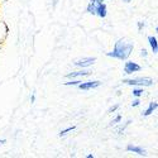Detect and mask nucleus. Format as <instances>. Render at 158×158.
Listing matches in <instances>:
<instances>
[{
    "label": "nucleus",
    "mask_w": 158,
    "mask_h": 158,
    "mask_svg": "<svg viewBox=\"0 0 158 158\" xmlns=\"http://www.w3.org/2000/svg\"><path fill=\"white\" fill-rule=\"evenodd\" d=\"M91 72L90 70H80V71H73V72H70V73H67L66 75V77L67 78H76V77H85V76H90Z\"/></svg>",
    "instance_id": "obj_8"
},
{
    "label": "nucleus",
    "mask_w": 158,
    "mask_h": 158,
    "mask_svg": "<svg viewBox=\"0 0 158 158\" xmlns=\"http://www.w3.org/2000/svg\"><path fill=\"white\" fill-rule=\"evenodd\" d=\"M148 42H149V46L152 48V52L154 55L158 53V42H157V38L153 37V35H149L148 37Z\"/></svg>",
    "instance_id": "obj_10"
},
{
    "label": "nucleus",
    "mask_w": 158,
    "mask_h": 158,
    "mask_svg": "<svg viewBox=\"0 0 158 158\" xmlns=\"http://www.w3.org/2000/svg\"><path fill=\"white\" fill-rule=\"evenodd\" d=\"M158 108V104H157V101H153V102H149V105H148V108L144 110V113H142V115L143 116H149V115H152L153 114V111H156V109Z\"/></svg>",
    "instance_id": "obj_9"
},
{
    "label": "nucleus",
    "mask_w": 158,
    "mask_h": 158,
    "mask_svg": "<svg viewBox=\"0 0 158 158\" xmlns=\"http://www.w3.org/2000/svg\"><path fill=\"white\" fill-rule=\"evenodd\" d=\"M95 15H98V17H99V18H101V19L106 18V15H108V6H106V4H105L104 2H102V3H98V4H96Z\"/></svg>",
    "instance_id": "obj_6"
},
{
    "label": "nucleus",
    "mask_w": 158,
    "mask_h": 158,
    "mask_svg": "<svg viewBox=\"0 0 158 158\" xmlns=\"http://www.w3.org/2000/svg\"><path fill=\"white\" fill-rule=\"evenodd\" d=\"M144 25H146V24H144V22H138V29L142 31V28H144Z\"/></svg>",
    "instance_id": "obj_18"
},
{
    "label": "nucleus",
    "mask_w": 158,
    "mask_h": 158,
    "mask_svg": "<svg viewBox=\"0 0 158 158\" xmlns=\"http://www.w3.org/2000/svg\"><path fill=\"white\" fill-rule=\"evenodd\" d=\"M80 82H81L80 80H71V78H70L69 82H64V86H77Z\"/></svg>",
    "instance_id": "obj_13"
},
{
    "label": "nucleus",
    "mask_w": 158,
    "mask_h": 158,
    "mask_svg": "<svg viewBox=\"0 0 158 158\" xmlns=\"http://www.w3.org/2000/svg\"><path fill=\"white\" fill-rule=\"evenodd\" d=\"M95 62H96V57H84L80 60H76L73 62V64L77 66V67H81V69H87L90 66H93Z\"/></svg>",
    "instance_id": "obj_3"
},
{
    "label": "nucleus",
    "mask_w": 158,
    "mask_h": 158,
    "mask_svg": "<svg viewBox=\"0 0 158 158\" xmlns=\"http://www.w3.org/2000/svg\"><path fill=\"white\" fill-rule=\"evenodd\" d=\"M119 108H120V105H119V104H115L114 106H111V108L108 110V113H109V114H111V113H115V111H116L118 109H119Z\"/></svg>",
    "instance_id": "obj_15"
},
{
    "label": "nucleus",
    "mask_w": 158,
    "mask_h": 158,
    "mask_svg": "<svg viewBox=\"0 0 158 158\" xmlns=\"http://www.w3.org/2000/svg\"><path fill=\"white\" fill-rule=\"evenodd\" d=\"M6 143V139H0V146H2V144H5Z\"/></svg>",
    "instance_id": "obj_20"
},
{
    "label": "nucleus",
    "mask_w": 158,
    "mask_h": 158,
    "mask_svg": "<svg viewBox=\"0 0 158 158\" xmlns=\"http://www.w3.org/2000/svg\"><path fill=\"white\" fill-rule=\"evenodd\" d=\"M122 122V115H116L114 119L111 120V125H115V124H118V123H120Z\"/></svg>",
    "instance_id": "obj_14"
},
{
    "label": "nucleus",
    "mask_w": 158,
    "mask_h": 158,
    "mask_svg": "<svg viewBox=\"0 0 158 158\" xmlns=\"http://www.w3.org/2000/svg\"><path fill=\"white\" fill-rule=\"evenodd\" d=\"M123 2H124V3H130L131 0H123Z\"/></svg>",
    "instance_id": "obj_22"
},
{
    "label": "nucleus",
    "mask_w": 158,
    "mask_h": 158,
    "mask_svg": "<svg viewBox=\"0 0 158 158\" xmlns=\"http://www.w3.org/2000/svg\"><path fill=\"white\" fill-rule=\"evenodd\" d=\"M142 70V66L133 61H127L124 64V72L127 75H133L135 72H139Z\"/></svg>",
    "instance_id": "obj_4"
},
{
    "label": "nucleus",
    "mask_w": 158,
    "mask_h": 158,
    "mask_svg": "<svg viewBox=\"0 0 158 158\" xmlns=\"http://www.w3.org/2000/svg\"><path fill=\"white\" fill-rule=\"evenodd\" d=\"M31 102H32V104H34V102H35V94H34V93L31 95Z\"/></svg>",
    "instance_id": "obj_19"
},
{
    "label": "nucleus",
    "mask_w": 158,
    "mask_h": 158,
    "mask_svg": "<svg viewBox=\"0 0 158 158\" xmlns=\"http://www.w3.org/2000/svg\"><path fill=\"white\" fill-rule=\"evenodd\" d=\"M101 81H86V82H80L77 85L78 90H82V91H89V90H94L98 89L99 86H101Z\"/></svg>",
    "instance_id": "obj_5"
},
{
    "label": "nucleus",
    "mask_w": 158,
    "mask_h": 158,
    "mask_svg": "<svg viewBox=\"0 0 158 158\" xmlns=\"http://www.w3.org/2000/svg\"><path fill=\"white\" fill-rule=\"evenodd\" d=\"M123 84L131 85V86H142V87H149L153 85V78L151 77H135V78H124Z\"/></svg>",
    "instance_id": "obj_2"
},
{
    "label": "nucleus",
    "mask_w": 158,
    "mask_h": 158,
    "mask_svg": "<svg viewBox=\"0 0 158 158\" xmlns=\"http://www.w3.org/2000/svg\"><path fill=\"white\" fill-rule=\"evenodd\" d=\"M140 56H142L143 58H147V56H148V51H147L146 48H143V49L140 51Z\"/></svg>",
    "instance_id": "obj_17"
},
{
    "label": "nucleus",
    "mask_w": 158,
    "mask_h": 158,
    "mask_svg": "<svg viewBox=\"0 0 158 158\" xmlns=\"http://www.w3.org/2000/svg\"><path fill=\"white\" fill-rule=\"evenodd\" d=\"M133 49H134L133 43H131L130 41H128V39H125V38H120L119 41L115 42L114 49L111 52H108L106 56L116 58V60H120V61H127L129 58V56L131 55Z\"/></svg>",
    "instance_id": "obj_1"
},
{
    "label": "nucleus",
    "mask_w": 158,
    "mask_h": 158,
    "mask_svg": "<svg viewBox=\"0 0 158 158\" xmlns=\"http://www.w3.org/2000/svg\"><path fill=\"white\" fill-rule=\"evenodd\" d=\"M96 2H99V3H102V2H106V0H96Z\"/></svg>",
    "instance_id": "obj_23"
},
{
    "label": "nucleus",
    "mask_w": 158,
    "mask_h": 158,
    "mask_svg": "<svg viewBox=\"0 0 158 158\" xmlns=\"http://www.w3.org/2000/svg\"><path fill=\"white\" fill-rule=\"evenodd\" d=\"M72 130H75V125H72V127H67V128L62 129L60 133H58V135H60V137H64V135H67L70 131H72Z\"/></svg>",
    "instance_id": "obj_11"
},
{
    "label": "nucleus",
    "mask_w": 158,
    "mask_h": 158,
    "mask_svg": "<svg viewBox=\"0 0 158 158\" xmlns=\"http://www.w3.org/2000/svg\"><path fill=\"white\" fill-rule=\"evenodd\" d=\"M143 93H144L143 87H134L133 91H131V94H133V96H135V98H140L143 95Z\"/></svg>",
    "instance_id": "obj_12"
},
{
    "label": "nucleus",
    "mask_w": 158,
    "mask_h": 158,
    "mask_svg": "<svg viewBox=\"0 0 158 158\" xmlns=\"http://www.w3.org/2000/svg\"><path fill=\"white\" fill-rule=\"evenodd\" d=\"M127 151L131 152V153H135L138 156H147V151L146 149H144L143 147H139V146H134V144H128Z\"/></svg>",
    "instance_id": "obj_7"
},
{
    "label": "nucleus",
    "mask_w": 158,
    "mask_h": 158,
    "mask_svg": "<svg viewBox=\"0 0 158 158\" xmlns=\"http://www.w3.org/2000/svg\"><path fill=\"white\" fill-rule=\"evenodd\" d=\"M139 105H140V100H139V98H137L135 100H133V102H131V106H133V108L139 106Z\"/></svg>",
    "instance_id": "obj_16"
},
{
    "label": "nucleus",
    "mask_w": 158,
    "mask_h": 158,
    "mask_svg": "<svg viewBox=\"0 0 158 158\" xmlns=\"http://www.w3.org/2000/svg\"><path fill=\"white\" fill-rule=\"evenodd\" d=\"M94 157H95L94 154H89V156H87V158H94Z\"/></svg>",
    "instance_id": "obj_21"
}]
</instances>
